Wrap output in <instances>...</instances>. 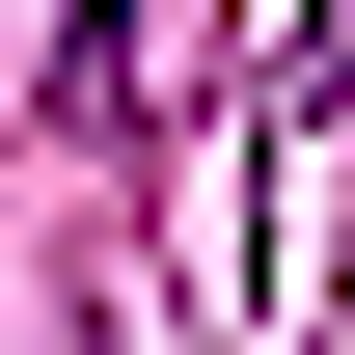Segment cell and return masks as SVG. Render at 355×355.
<instances>
[{
  "mask_svg": "<svg viewBox=\"0 0 355 355\" xmlns=\"http://www.w3.org/2000/svg\"><path fill=\"white\" fill-rule=\"evenodd\" d=\"M273 110H355V0H301V55H273Z\"/></svg>",
  "mask_w": 355,
  "mask_h": 355,
  "instance_id": "obj_1",
  "label": "cell"
}]
</instances>
